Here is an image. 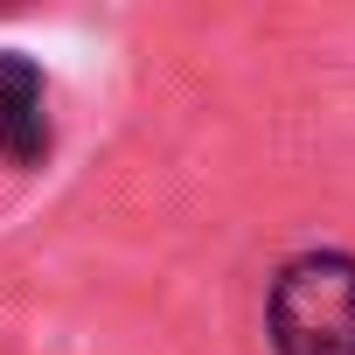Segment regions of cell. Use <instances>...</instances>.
I'll list each match as a JSON object with an SVG mask.
<instances>
[{
	"instance_id": "1",
	"label": "cell",
	"mask_w": 355,
	"mask_h": 355,
	"mask_svg": "<svg viewBox=\"0 0 355 355\" xmlns=\"http://www.w3.org/2000/svg\"><path fill=\"white\" fill-rule=\"evenodd\" d=\"M265 327L279 355H355V258L306 251L272 279Z\"/></svg>"
},
{
	"instance_id": "2",
	"label": "cell",
	"mask_w": 355,
	"mask_h": 355,
	"mask_svg": "<svg viewBox=\"0 0 355 355\" xmlns=\"http://www.w3.org/2000/svg\"><path fill=\"white\" fill-rule=\"evenodd\" d=\"M49 153V84L42 63L21 49H0V160L35 167Z\"/></svg>"
}]
</instances>
